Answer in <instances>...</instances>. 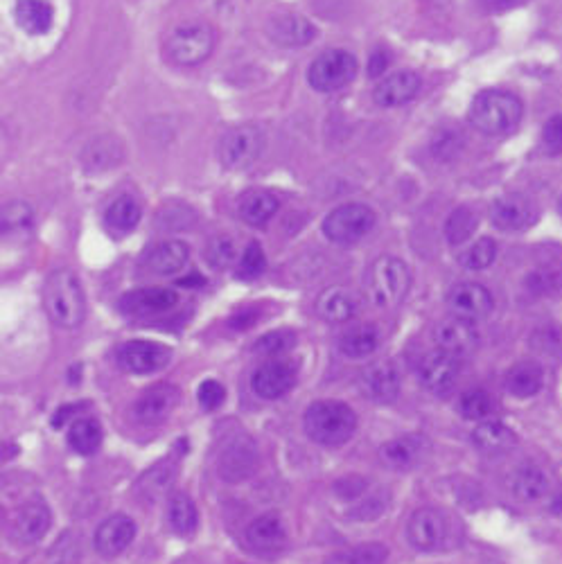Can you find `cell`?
<instances>
[{
	"mask_svg": "<svg viewBox=\"0 0 562 564\" xmlns=\"http://www.w3.org/2000/svg\"><path fill=\"white\" fill-rule=\"evenodd\" d=\"M296 346V334L289 332V330H276V332H267L265 337H260L256 341V346L253 350L260 352V355H267V357H278L283 355V352L292 350Z\"/></svg>",
	"mask_w": 562,
	"mask_h": 564,
	"instance_id": "ee69618b",
	"label": "cell"
},
{
	"mask_svg": "<svg viewBox=\"0 0 562 564\" xmlns=\"http://www.w3.org/2000/svg\"><path fill=\"white\" fill-rule=\"evenodd\" d=\"M418 373H420V384H423L429 393L447 395L454 391L456 382H459L461 375L459 357L447 355V352L436 348L420 361Z\"/></svg>",
	"mask_w": 562,
	"mask_h": 564,
	"instance_id": "2e32d148",
	"label": "cell"
},
{
	"mask_svg": "<svg viewBox=\"0 0 562 564\" xmlns=\"http://www.w3.org/2000/svg\"><path fill=\"white\" fill-rule=\"evenodd\" d=\"M359 310L357 298L344 287H328L316 298V314L328 323H348Z\"/></svg>",
	"mask_w": 562,
	"mask_h": 564,
	"instance_id": "83f0119b",
	"label": "cell"
},
{
	"mask_svg": "<svg viewBox=\"0 0 562 564\" xmlns=\"http://www.w3.org/2000/svg\"><path fill=\"white\" fill-rule=\"evenodd\" d=\"M181 402V391L174 384H156L147 389L136 400L134 413L143 425H158L168 416H172L174 409Z\"/></svg>",
	"mask_w": 562,
	"mask_h": 564,
	"instance_id": "d6986e66",
	"label": "cell"
},
{
	"mask_svg": "<svg viewBox=\"0 0 562 564\" xmlns=\"http://www.w3.org/2000/svg\"><path fill=\"white\" fill-rule=\"evenodd\" d=\"M267 34L278 46L298 48L316 39V28L301 14H278L269 21Z\"/></svg>",
	"mask_w": 562,
	"mask_h": 564,
	"instance_id": "4316f807",
	"label": "cell"
},
{
	"mask_svg": "<svg viewBox=\"0 0 562 564\" xmlns=\"http://www.w3.org/2000/svg\"><path fill=\"white\" fill-rule=\"evenodd\" d=\"M513 492L517 499L526 501V504H538V501L551 497V479L540 467L526 465L515 472Z\"/></svg>",
	"mask_w": 562,
	"mask_h": 564,
	"instance_id": "1f68e13d",
	"label": "cell"
},
{
	"mask_svg": "<svg viewBox=\"0 0 562 564\" xmlns=\"http://www.w3.org/2000/svg\"><path fill=\"white\" fill-rule=\"evenodd\" d=\"M136 540V522L127 515H111L95 531V549L104 558H116Z\"/></svg>",
	"mask_w": 562,
	"mask_h": 564,
	"instance_id": "7402d4cb",
	"label": "cell"
},
{
	"mask_svg": "<svg viewBox=\"0 0 562 564\" xmlns=\"http://www.w3.org/2000/svg\"><path fill=\"white\" fill-rule=\"evenodd\" d=\"M224 398H226V391H224V386L219 384L217 380H204V382H201L199 391H197V400L201 404V409H204V411H215V409L222 407Z\"/></svg>",
	"mask_w": 562,
	"mask_h": 564,
	"instance_id": "7dc6e473",
	"label": "cell"
},
{
	"mask_svg": "<svg viewBox=\"0 0 562 564\" xmlns=\"http://www.w3.org/2000/svg\"><path fill=\"white\" fill-rule=\"evenodd\" d=\"M267 269V258L265 251L258 242H249L247 249L242 251L240 260H237V278L240 280H256Z\"/></svg>",
	"mask_w": 562,
	"mask_h": 564,
	"instance_id": "b9f144b4",
	"label": "cell"
},
{
	"mask_svg": "<svg viewBox=\"0 0 562 564\" xmlns=\"http://www.w3.org/2000/svg\"><path fill=\"white\" fill-rule=\"evenodd\" d=\"M542 145L549 154H562V113H556V116L544 122Z\"/></svg>",
	"mask_w": 562,
	"mask_h": 564,
	"instance_id": "c3c4849f",
	"label": "cell"
},
{
	"mask_svg": "<svg viewBox=\"0 0 562 564\" xmlns=\"http://www.w3.org/2000/svg\"><path fill=\"white\" fill-rule=\"evenodd\" d=\"M206 258L217 269H226L237 260V246L228 235H219L215 240H210L206 249Z\"/></svg>",
	"mask_w": 562,
	"mask_h": 564,
	"instance_id": "f6af8a7d",
	"label": "cell"
},
{
	"mask_svg": "<svg viewBox=\"0 0 562 564\" xmlns=\"http://www.w3.org/2000/svg\"><path fill=\"white\" fill-rule=\"evenodd\" d=\"M174 479H177V465H172V461H163L140 479V488H143L149 497H158L165 488L172 486Z\"/></svg>",
	"mask_w": 562,
	"mask_h": 564,
	"instance_id": "7bdbcfd3",
	"label": "cell"
},
{
	"mask_svg": "<svg viewBox=\"0 0 562 564\" xmlns=\"http://www.w3.org/2000/svg\"><path fill=\"white\" fill-rule=\"evenodd\" d=\"M524 118V104L515 93L504 88H486L472 100L468 120L479 134L499 138L508 136L520 127Z\"/></svg>",
	"mask_w": 562,
	"mask_h": 564,
	"instance_id": "6da1fadb",
	"label": "cell"
},
{
	"mask_svg": "<svg viewBox=\"0 0 562 564\" xmlns=\"http://www.w3.org/2000/svg\"><path fill=\"white\" fill-rule=\"evenodd\" d=\"M472 443L484 454H502L517 445V436L504 422L484 420L472 431Z\"/></svg>",
	"mask_w": 562,
	"mask_h": 564,
	"instance_id": "4dcf8cb0",
	"label": "cell"
},
{
	"mask_svg": "<svg viewBox=\"0 0 562 564\" xmlns=\"http://www.w3.org/2000/svg\"><path fill=\"white\" fill-rule=\"evenodd\" d=\"M445 303L452 316L470 323L486 319L495 307L493 294L484 285H479V282H459V285H454L447 292Z\"/></svg>",
	"mask_w": 562,
	"mask_h": 564,
	"instance_id": "8fae6325",
	"label": "cell"
},
{
	"mask_svg": "<svg viewBox=\"0 0 562 564\" xmlns=\"http://www.w3.org/2000/svg\"><path fill=\"white\" fill-rule=\"evenodd\" d=\"M247 544L258 553H278L287 546V526L285 519L276 510L260 515L253 519L244 531Z\"/></svg>",
	"mask_w": 562,
	"mask_h": 564,
	"instance_id": "ffe728a7",
	"label": "cell"
},
{
	"mask_svg": "<svg viewBox=\"0 0 562 564\" xmlns=\"http://www.w3.org/2000/svg\"><path fill=\"white\" fill-rule=\"evenodd\" d=\"M389 560V549L382 542H364L330 553L323 564H384Z\"/></svg>",
	"mask_w": 562,
	"mask_h": 564,
	"instance_id": "8d00e7d4",
	"label": "cell"
},
{
	"mask_svg": "<svg viewBox=\"0 0 562 564\" xmlns=\"http://www.w3.org/2000/svg\"><path fill=\"white\" fill-rule=\"evenodd\" d=\"M258 465V449L249 436H235L224 445L217 458L219 477L224 481H244L249 479Z\"/></svg>",
	"mask_w": 562,
	"mask_h": 564,
	"instance_id": "5bb4252c",
	"label": "cell"
},
{
	"mask_svg": "<svg viewBox=\"0 0 562 564\" xmlns=\"http://www.w3.org/2000/svg\"><path fill=\"white\" fill-rule=\"evenodd\" d=\"M377 224V215L371 206L359 204V201H350V204H341L335 210H330L323 219L321 231L328 237L332 244H355L373 231Z\"/></svg>",
	"mask_w": 562,
	"mask_h": 564,
	"instance_id": "8992f818",
	"label": "cell"
},
{
	"mask_svg": "<svg viewBox=\"0 0 562 564\" xmlns=\"http://www.w3.org/2000/svg\"><path fill=\"white\" fill-rule=\"evenodd\" d=\"M118 366L131 375H152L172 361V350L165 343L134 339L118 348Z\"/></svg>",
	"mask_w": 562,
	"mask_h": 564,
	"instance_id": "30bf717a",
	"label": "cell"
},
{
	"mask_svg": "<svg viewBox=\"0 0 562 564\" xmlns=\"http://www.w3.org/2000/svg\"><path fill=\"white\" fill-rule=\"evenodd\" d=\"M190 249L188 244L179 240H165L154 244L152 249L145 253L143 267L154 273V276H177L179 271L188 267Z\"/></svg>",
	"mask_w": 562,
	"mask_h": 564,
	"instance_id": "cb8c5ba5",
	"label": "cell"
},
{
	"mask_svg": "<svg viewBox=\"0 0 562 564\" xmlns=\"http://www.w3.org/2000/svg\"><path fill=\"white\" fill-rule=\"evenodd\" d=\"M506 391L513 398H533L538 395L544 384V370L538 361H517V364L506 373Z\"/></svg>",
	"mask_w": 562,
	"mask_h": 564,
	"instance_id": "f546056e",
	"label": "cell"
},
{
	"mask_svg": "<svg viewBox=\"0 0 562 564\" xmlns=\"http://www.w3.org/2000/svg\"><path fill=\"white\" fill-rule=\"evenodd\" d=\"M52 524L50 508L46 506V501L32 499L28 504H23L12 519V535L16 537V542L21 544H34L46 537Z\"/></svg>",
	"mask_w": 562,
	"mask_h": 564,
	"instance_id": "44dd1931",
	"label": "cell"
},
{
	"mask_svg": "<svg viewBox=\"0 0 562 564\" xmlns=\"http://www.w3.org/2000/svg\"><path fill=\"white\" fill-rule=\"evenodd\" d=\"M434 343L438 350H443L447 352V355H454L461 359L465 355H472V352L477 350L479 332L477 328H474V323L450 316V319L436 323Z\"/></svg>",
	"mask_w": 562,
	"mask_h": 564,
	"instance_id": "ac0fdd59",
	"label": "cell"
},
{
	"mask_svg": "<svg viewBox=\"0 0 562 564\" xmlns=\"http://www.w3.org/2000/svg\"><path fill=\"white\" fill-rule=\"evenodd\" d=\"M420 88H423V79L416 70H393L375 84L373 102L382 109L405 107L418 98Z\"/></svg>",
	"mask_w": 562,
	"mask_h": 564,
	"instance_id": "4fadbf2b",
	"label": "cell"
},
{
	"mask_svg": "<svg viewBox=\"0 0 562 564\" xmlns=\"http://www.w3.org/2000/svg\"><path fill=\"white\" fill-rule=\"evenodd\" d=\"M278 208H280V201L274 192L253 188V190L244 192V195L240 197L237 213H240V217L249 226H265L267 222H271V219L276 217Z\"/></svg>",
	"mask_w": 562,
	"mask_h": 564,
	"instance_id": "f1b7e54d",
	"label": "cell"
},
{
	"mask_svg": "<svg viewBox=\"0 0 562 564\" xmlns=\"http://www.w3.org/2000/svg\"><path fill=\"white\" fill-rule=\"evenodd\" d=\"M359 70L357 57L348 50H326L307 68V84L319 93H337L353 82Z\"/></svg>",
	"mask_w": 562,
	"mask_h": 564,
	"instance_id": "52a82bcc",
	"label": "cell"
},
{
	"mask_svg": "<svg viewBox=\"0 0 562 564\" xmlns=\"http://www.w3.org/2000/svg\"><path fill=\"white\" fill-rule=\"evenodd\" d=\"M305 434L316 445L341 447L357 431V413L339 400H319L307 407L303 418Z\"/></svg>",
	"mask_w": 562,
	"mask_h": 564,
	"instance_id": "3957f363",
	"label": "cell"
},
{
	"mask_svg": "<svg viewBox=\"0 0 562 564\" xmlns=\"http://www.w3.org/2000/svg\"><path fill=\"white\" fill-rule=\"evenodd\" d=\"M558 210H560V215H562V197H560V201H558Z\"/></svg>",
	"mask_w": 562,
	"mask_h": 564,
	"instance_id": "816d5d0a",
	"label": "cell"
},
{
	"mask_svg": "<svg viewBox=\"0 0 562 564\" xmlns=\"http://www.w3.org/2000/svg\"><path fill=\"white\" fill-rule=\"evenodd\" d=\"M12 16L28 37H46L55 25V7L50 0H16Z\"/></svg>",
	"mask_w": 562,
	"mask_h": 564,
	"instance_id": "d4e9b609",
	"label": "cell"
},
{
	"mask_svg": "<svg viewBox=\"0 0 562 564\" xmlns=\"http://www.w3.org/2000/svg\"><path fill=\"white\" fill-rule=\"evenodd\" d=\"M362 391L377 404H391L400 395V375L391 361H373L362 373Z\"/></svg>",
	"mask_w": 562,
	"mask_h": 564,
	"instance_id": "603a6c76",
	"label": "cell"
},
{
	"mask_svg": "<svg viewBox=\"0 0 562 564\" xmlns=\"http://www.w3.org/2000/svg\"><path fill=\"white\" fill-rule=\"evenodd\" d=\"M497 260V242L493 237H479L468 249L461 251L459 264L468 271H484Z\"/></svg>",
	"mask_w": 562,
	"mask_h": 564,
	"instance_id": "f35d334b",
	"label": "cell"
},
{
	"mask_svg": "<svg viewBox=\"0 0 562 564\" xmlns=\"http://www.w3.org/2000/svg\"><path fill=\"white\" fill-rule=\"evenodd\" d=\"M43 307L61 330H75L84 323L86 296L82 282L70 269H57L43 287Z\"/></svg>",
	"mask_w": 562,
	"mask_h": 564,
	"instance_id": "7a4b0ae2",
	"label": "cell"
},
{
	"mask_svg": "<svg viewBox=\"0 0 562 564\" xmlns=\"http://www.w3.org/2000/svg\"><path fill=\"white\" fill-rule=\"evenodd\" d=\"M459 411H461V416L465 420L484 422V420H488L495 413V400H493V395H490L488 391L472 389V391L461 395Z\"/></svg>",
	"mask_w": 562,
	"mask_h": 564,
	"instance_id": "ab89813d",
	"label": "cell"
},
{
	"mask_svg": "<svg viewBox=\"0 0 562 564\" xmlns=\"http://www.w3.org/2000/svg\"><path fill=\"white\" fill-rule=\"evenodd\" d=\"M427 440L425 436H400L380 447V461L391 470L405 472L416 467L425 458Z\"/></svg>",
	"mask_w": 562,
	"mask_h": 564,
	"instance_id": "484cf974",
	"label": "cell"
},
{
	"mask_svg": "<svg viewBox=\"0 0 562 564\" xmlns=\"http://www.w3.org/2000/svg\"><path fill=\"white\" fill-rule=\"evenodd\" d=\"M391 64V57L386 52H373L371 61H368V75L371 77H380L382 73H386V68Z\"/></svg>",
	"mask_w": 562,
	"mask_h": 564,
	"instance_id": "f907efd6",
	"label": "cell"
},
{
	"mask_svg": "<svg viewBox=\"0 0 562 564\" xmlns=\"http://www.w3.org/2000/svg\"><path fill=\"white\" fill-rule=\"evenodd\" d=\"M179 305V294L170 287H143L127 292L118 301L120 312L127 316H136V319H145V316H158L174 310Z\"/></svg>",
	"mask_w": 562,
	"mask_h": 564,
	"instance_id": "e0dca14e",
	"label": "cell"
},
{
	"mask_svg": "<svg viewBox=\"0 0 562 564\" xmlns=\"http://www.w3.org/2000/svg\"><path fill=\"white\" fill-rule=\"evenodd\" d=\"M540 208L522 195H504L490 206V222L504 233H522L538 224Z\"/></svg>",
	"mask_w": 562,
	"mask_h": 564,
	"instance_id": "7c38bea8",
	"label": "cell"
},
{
	"mask_svg": "<svg viewBox=\"0 0 562 564\" xmlns=\"http://www.w3.org/2000/svg\"><path fill=\"white\" fill-rule=\"evenodd\" d=\"M215 50V30L206 23L177 25L165 39V52L172 64L192 68L204 64Z\"/></svg>",
	"mask_w": 562,
	"mask_h": 564,
	"instance_id": "5b68a950",
	"label": "cell"
},
{
	"mask_svg": "<svg viewBox=\"0 0 562 564\" xmlns=\"http://www.w3.org/2000/svg\"><path fill=\"white\" fill-rule=\"evenodd\" d=\"M34 213L30 204L25 201H10L3 208V235H19V233H28L32 226Z\"/></svg>",
	"mask_w": 562,
	"mask_h": 564,
	"instance_id": "60d3db41",
	"label": "cell"
},
{
	"mask_svg": "<svg viewBox=\"0 0 562 564\" xmlns=\"http://www.w3.org/2000/svg\"><path fill=\"white\" fill-rule=\"evenodd\" d=\"M407 540L420 553L443 551L452 542L450 519L436 508H420L409 517Z\"/></svg>",
	"mask_w": 562,
	"mask_h": 564,
	"instance_id": "9c48e42d",
	"label": "cell"
},
{
	"mask_svg": "<svg viewBox=\"0 0 562 564\" xmlns=\"http://www.w3.org/2000/svg\"><path fill=\"white\" fill-rule=\"evenodd\" d=\"M68 445L79 456H93L102 445V427L95 418H77L68 429Z\"/></svg>",
	"mask_w": 562,
	"mask_h": 564,
	"instance_id": "d590c367",
	"label": "cell"
},
{
	"mask_svg": "<svg viewBox=\"0 0 562 564\" xmlns=\"http://www.w3.org/2000/svg\"><path fill=\"white\" fill-rule=\"evenodd\" d=\"M479 226V217L468 206L454 208L450 217L445 219V240L452 246H461L470 240Z\"/></svg>",
	"mask_w": 562,
	"mask_h": 564,
	"instance_id": "74e56055",
	"label": "cell"
},
{
	"mask_svg": "<svg viewBox=\"0 0 562 564\" xmlns=\"http://www.w3.org/2000/svg\"><path fill=\"white\" fill-rule=\"evenodd\" d=\"M411 287V271L407 262L393 255H382L371 267L366 269L364 276V292L375 307L380 310H393L398 307Z\"/></svg>",
	"mask_w": 562,
	"mask_h": 564,
	"instance_id": "277c9868",
	"label": "cell"
},
{
	"mask_svg": "<svg viewBox=\"0 0 562 564\" xmlns=\"http://www.w3.org/2000/svg\"><path fill=\"white\" fill-rule=\"evenodd\" d=\"M265 149V134L253 125H237L219 140L217 156L226 170H247Z\"/></svg>",
	"mask_w": 562,
	"mask_h": 564,
	"instance_id": "ba28073f",
	"label": "cell"
},
{
	"mask_svg": "<svg viewBox=\"0 0 562 564\" xmlns=\"http://www.w3.org/2000/svg\"><path fill=\"white\" fill-rule=\"evenodd\" d=\"M380 348V332L375 325H355L339 337V352L348 359H366Z\"/></svg>",
	"mask_w": 562,
	"mask_h": 564,
	"instance_id": "836d02e7",
	"label": "cell"
},
{
	"mask_svg": "<svg viewBox=\"0 0 562 564\" xmlns=\"http://www.w3.org/2000/svg\"><path fill=\"white\" fill-rule=\"evenodd\" d=\"M463 147V136L456 134L454 129H443L438 131L436 138L432 140V152L441 161H452V158L461 152Z\"/></svg>",
	"mask_w": 562,
	"mask_h": 564,
	"instance_id": "bcb514c9",
	"label": "cell"
},
{
	"mask_svg": "<svg viewBox=\"0 0 562 564\" xmlns=\"http://www.w3.org/2000/svg\"><path fill=\"white\" fill-rule=\"evenodd\" d=\"M298 370L292 361L274 359L256 368L251 375V389L262 400H278L296 386Z\"/></svg>",
	"mask_w": 562,
	"mask_h": 564,
	"instance_id": "9a60e30c",
	"label": "cell"
},
{
	"mask_svg": "<svg viewBox=\"0 0 562 564\" xmlns=\"http://www.w3.org/2000/svg\"><path fill=\"white\" fill-rule=\"evenodd\" d=\"M168 522L170 528L179 537H192L197 533L199 513L195 501L186 492H174L168 504Z\"/></svg>",
	"mask_w": 562,
	"mask_h": 564,
	"instance_id": "e575fe53",
	"label": "cell"
},
{
	"mask_svg": "<svg viewBox=\"0 0 562 564\" xmlns=\"http://www.w3.org/2000/svg\"><path fill=\"white\" fill-rule=\"evenodd\" d=\"M558 287H562V269H540L529 276V289H533V292L547 294Z\"/></svg>",
	"mask_w": 562,
	"mask_h": 564,
	"instance_id": "681fc988",
	"label": "cell"
},
{
	"mask_svg": "<svg viewBox=\"0 0 562 564\" xmlns=\"http://www.w3.org/2000/svg\"><path fill=\"white\" fill-rule=\"evenodd\" d=\"M143 208L134 197H120L104 210V226L111 235H129L140 224Z\"/></svg>",
	"mask_w": 562,
	"mask_h": 564,
	"instance_id": "d6a6232c",
	"label": "cell"
}]
</instances>
